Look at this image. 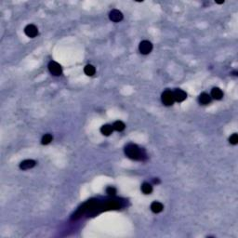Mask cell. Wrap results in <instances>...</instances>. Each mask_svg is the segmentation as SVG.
Returning a JSON list of instances; mask_svg holds the SVG:
<instances>
[{
    "label": "cell",
    "instance_id": "1",
    "mask_svg": "<svg viewBox=\"0 0 238 238\" xmlns=\"http://www.w3.org/2000/svg\"><path fill=\"white\" fill-rule=\"evenodd\" d=\"M125 153L128 158L133 160H142L143 156H145L142 150L133 143H129L125 147Z\"/></svg>",
    "mask_w": 238,
    "mask_h": 238
},
{
    "label": "cell",
    "instance_id": "2",
    "mask_svg": "<svg viewBox=\"0 0 238 238\" xmlns=\"http://www.w3.org/2000/svg\"><path fill=\"white\" fill-rule=\"evenodd\" d=\"M162 102L167 105V106H170V105H172L175 101L174 100V96H173V91L171 90H165L162 94Z\"/></svg>",
    "mask_w": 238,
    "mask_h": 238
},
{
    "label": "cell",
    "instance_id": "3",
    "mask_svg": "<svg viewBox=\"0 0 238 238\" xmlns=\"http://www.w3.org/2000/svg\"><path fill=\"white\" fill-rule=\"evenodd\" d=\"M139 49L141 51V53L143 54V55H146V54H149L150 52L152 51L153 49V45L150 41L148 40H143L140 43V46H139Z\"/></svg>",
    "mask_w": 238,
    "mask_h": 238
},
{
    "label": "cell",
    "instance_id": "4",
    "mask_svg": "<svg viewBox=\"0 0 238 238\" xmlns=\"http://www.w3.org/2000/svg\"><path fill=\"white\" fill-rule=\"evenodd\" d=\"M48 70L49 72L53 74V75H61L62 73V66L56 62H50L48 63Z\"/></svg>",
    "mask_w": 238,
    "mask_h": 238
},
{
    "label": "cell",
    "instance_id": "5",
    "mask_svg": "<svg viewBox=\"0 0 238 238\" xmlns=\"http://www.w3.org/2000/svg\"><path fill=\"white\" fill-rule=\"evenodd\" d=\"M24 33L28 37L34 38L38 35V30L36 28V26H35L34 24H29L24 28Z\"/></svg>",
    "mask_w": 238,
    "mask_h": 238
},
{
    "label": "cell",
    "instance_id": "6",
    "mask_svg": "<svg viewBox=\"0 0 238 238\" xmlns=\"http://www.w3.org/2000/svg\"><path fill=\"white\" fill-rule=\"evenodd\" d=\"M173 96H174V100L176 101H178V102H181V101H183L185 99L187 98L186 92L183 91L182 89H175L173 91Z\"/></svg>",
    "mask_w": 238,
    "mask_h": 238
},
{
    "label": "cell",
    "instance_id": "7",
    "mask_svg": "<svg viewBox=\"0 0 238 238\" xmlns=\"http://www.w3.org/2000/svg\"><path fill=\"white\" fill-rule=\"evenodd\" d=\"M109 18L112 21L115 22H118L120 21L123 20V14L121 11L117 10V9H113L110 13H109Z\"/></svg>",
    "mask_w": 238,
    "mask_h": 238
},
{
    "label": "cell",
    "instance_id": "8",
    "mask_svg": "<svg viewBox=\"0 0 238 238\" xmlns=\"http://www.w3.org/2000/svg\"><path fill=\"white\" fill-rule=\"evenodd\" d=\"M36 161L32 160V159H27V160H24L20 164V168L22 170H27L30 169L32 168H34L36 166Z\"/></svg>",
    "mask_w": 238,
    "mask_h": 238
},
{
    "label": "cell",
    "instance_id": "9",
    "mask_svg": "<svg viewBox=\"0 0 238 238\" xmlns=\"http://www.w3.org/2000/svg\"><path fill=\"white\" fill-rule=\"evenodd\" d=\"M163 208H164V206H163V205L160 202L154 201L151 205V209H152V211H153V213H160L161 211L163 210Z\"/></svg>",
    "mask_w": 238,
    "mask_h": 238
},
{
    "label": "cell",
    "instance_id": "10",
    "mask_svg": "<svg viewBox=\"0 0 238 238\" xmlns=\"http://www.w3.org/2000/svg\"><path fill=\"white\" fill-rule=\"evenodd\" d=\"M113 130H114V128H113V126H111V125H104L100 127V132L104 136L111 135Z\"/></svg>",
    "mask_w": 238,
    "mask_h": 238
},
{
    "label": "cell",
    "instance_id": "11",
    "mask_svg": "<svg viewBox=\"0 0 238 238\" xmlns=\"http://www.w3.org/2000/svg\"><path fill=\"white\" fill-rule=\"evenodd\" d=\"M211 96H212L215 100H221L223 97V92L219 88H214L211 90Z\"/></svg>",
    "mask_w": 238,
    "mask_h": 238
},
{
    "label": "cell",
    "instance_id": "12",
    "mask_svg": "<svg viewBox=\"0 0 238 238\" xmlns=\"http://www.w3.org/2000/svg\"><path fill=\"white\" fill-rule=\"evenodd\" d=\"M142 192L144 194V195H150L152 192H153V187L152 185L148 182H144L142 185Z\"/></svg>",
    "mask_w": 238,
    "mask_h": 238
},
{
    "label": "cell",
    "instance_id": "13",
    "mask_svg": "<svg viewBox=\"0 0 238 238\" xmlns=\"http://www.w3.org/2000/svg\"><path fill=\"white\" fill-rule=\"evenodd\" d=\"M210 100H211L210 96H209L207 93H206V92L202 93V94L199 96V101H200V103H202V104H207V103L210 102Z\"/></svg>",
    "mask_w": 238,
    "mask_h": 238
},
{
    "label": "cell",
    "instance_id": "14",
    "mask_svg": "<svg viewBox=\"0 0 238 238\" xmlns=\"http://www.w3.org/2000/svg\"><path fill=\"white\" fill-rule=\"evenodd\" d=\"M84 72H85V74H86L87 75H89V76H92V75L95 74L96 69H95V67H94L93 65H91V64H88V65H86V67L84 68Z\"/></svg>",
    "mask_w": 238,
    "mask_h": 238
},
{
    "label": "cell",
    "instance_id": "15",
    "mask_svg": "<svg viewBox=\"0 0 238 238\" xmlns=\"http://www.w3.org/2000/svg\"><path fill=\"white\" fill-rule=\"evenodd\" d=\"M126 127V125L122 121H115L113 125V128L116 131H122Z\"/></svg>",
    "mask_w": 238,
    "mask_h": 238
},
{
    "label": "cell",
    "instance_id": "16",
    "mask_svg": "<svg viewBox=\"0 0 238 238\" xmlns=\"http://www.w3.org/2000/svg\"><path fill=\"white\" fill-rule=\"evenodd\" d=\"M52 135L51 134H45L44 136H43V138H42V141H41V142H42V144H44V145H46V144H48V143H50L51 142H52Z\"/></svg>",
    "mask_w": 238,
    "mask_h": 238
},
{
    "label": "cell",
    "instance_id": "17",
    "mask_svg": "<svg viewBox=\"0 0 238 238\" xmlns=\"http://www.w3.org/2000/svg\"><path fill=\"white\" fill-rule=\"evenodd\" d=\"M229 141H230V143H231V144H233V145L237 144V143H238V135H237L236 133H233V134L230 137Z\"/></svg>",
    "mask_w": 238,
    "mask_h": 238
},
{
    "label": "cell",
    "instance_id": "18",
    "mask_svg": "<svg viewBox=\"0 0 238 238\" xmlns=\"http://www.w3.org/2000/svg\"><path fill=\"white\" fill-rule=\"evenodd\" d=\"M106 193H107L108 195H115V194H116V190H115V188H114V187L110 186V187H107V189H106Z\"/></svg>",
    "mask_w": 238,
    "mask_h": 238
}]
</instances>
